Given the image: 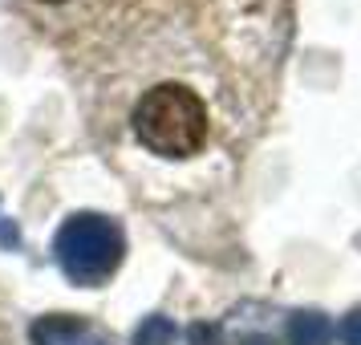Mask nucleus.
Returning a JSON list of instances; mask_svg holds the SVG:
<instances>
[{"label":"nucleus","instance_id":"1","mask_svg":"<svg viewBox=\"0 0 361 345\" xmlns=\"http://www.w3.org/2000/svg\"><path fill=\"white\" fill-rule=\"evenodd\" d=\"M134 134L163 159H191L207 138V106L179 82L154 85L134 110Z\"/></svg>","mask_w":361,"mask_h":345},{"label":"nucleus","instance_id":"2","mask_svg":"<svg viewBox=\"0 0 361 345\" xmlns=\"http://www.w3.org/2000/svg\"><path fill=\"white\" fill-rule=\"evenodd\" d=\"M53 252H57L61 272L73 284L90 289V284H102L106 277H114V268L122 264V252H126V240H122V228L114 219L78 212L57 228Z\"/></svg>","mask_w":361,"mask_h":345},{"label":"nucleus","instance_id":"3","mask_svg":"<svg viewBox=\"0 0 361 345\" xmlns=\"http://www.w3.org/2000/svg\"><path fill=\"white\" fill-rule=\"evenodd\" d=\"M29 337H33V345H110V337L85 325L82 317H61V313L37 317Z\"/></svg>","mask_w":361,"mask_h":345},{"label":"nucleus","instance_id":"4","mask_svg":"<svg viewBox=\"0 0 361 345\" xmlns=\"http://www.w3.org/2000/svg\"><path fill=\"white\" fill-rule=\"evenodd\" d=\"M333 325H329L325 313H296L288 321V341L293 345H329Z\"/></svg>","mask_w":361,"mask_h":345},{"label":"nucleus","instance_id":"5","mask_svg":"<svg viewBox=\"0 0 361 345\" xmlns=\"http://www.w3.org/2000/svg\"><path fill=\"white\" fill-rule=\"evenodd\" d=\"M175 337H179V329L171 317H147L134 333V345H175Z\"/></svg>","mask_w":361,"mask_h":345},{"label":"nucleus","instance_id":"6","mask_svg":"<svg viewBox=\"0 0 361 345\" xmlns=\"http://www.w3.org/2000/svg\"><path fill=\"white\" fill-rule=\"evenodd\" d=\"M341 341L345 345H361V309H353L341 321Z\"/></svg>","mask_w":361,"mask_h":345},{"label":"nucleus","instance_id":"7","mask_svg":"<svg viewBox=\"0 0 361 345\" xmlns=\"http://www.w3.org/2000/svg\"><path fill=\"white\" fill-rule=\"evenodd\" d=\"M49 4H57V0H49Z\"/></svg>","mask_w":361,"mask_h":345}]
</instances>
